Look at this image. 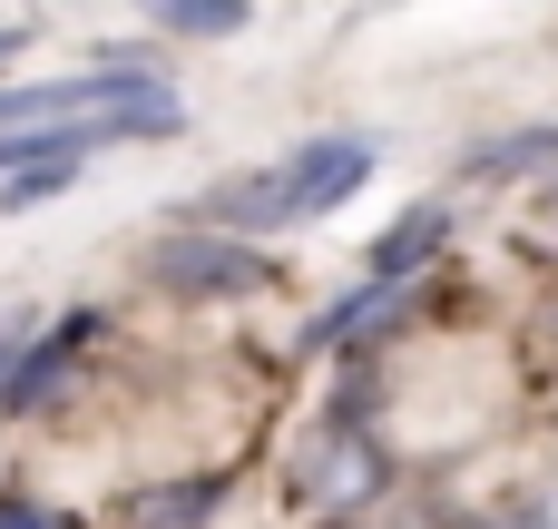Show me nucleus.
<instances>
[{"label":"nucleus","instance_id":"obj_2","mask_svg":"<svg viewBox=\"0 0 558 529\" xmlns=\"http://www.w3.org/2000/svg\"><path fill=\"white\" fill-rule=\"evenodd\" d=\"M147 275H157L167 294H255V285H275V265H265L255 245H235V236H206V226H186V236H157V245H147Z\"/></svg>","mask_w":558,"mask_h":529},{"label":"nucleus","instance_id":"obj_4","mask_svg":"<svg viewBox=\"0 0 558 529\" xmlns=\"http://www.w3.org/2000/svg\"><path fill=\"white\" fill-rule=\"evenodd\" d=\"M441 245H451V206H432V196H422V206L373 245V285H392V294H402V275H412V265H432Z\"/></svg>","mask_w":558,"mask_h":529},{"label":"nucleus","instance_id":"obj_10","mask_svg":"<svg viewBox=\"0 0 558 529\" xmlns=\"http://www.w3.org/2000/svg\"><path fill=\"white\" fill-rule=\"evenodd\" d=\"M10 49H29V29H20V20H0V59H10Z\"/></svg>","mask_w":558,"mask_h":529},{"label":"nucleus","instance_id":"obj_8","mask_svg":"<svg viewBox=\"0 0 558 529\" xmlns=\"http://www.w3.org/2000/svg\"><path fill=\"white\" fill-rule=\"evenodd\" d=\"M539 157H558V128H530V137H490V147H471V167H481V177H500V167H539Z\"/></svg>","mask_w":558,"mask_h":529},{"label":"nucleus","instance_id":"obj_9","mask_svg":"<svg viewBox=\"0 0 558 529\" xmlns=\"http://www.w3.org/2000/svg\"><path fill=\"white\" fill-rule=\"evenodd\" d=\"M0 529H59V520H49L39 501H0Z\"/></svg>","mask_w":558,"mask_h":529},{"label":"nucleus","instance_id":"obj_11","mask_svg":"<svg viewBox=\"0 0 558 529\" xmlns=\"http://www.w3.org/2000/svg\"><path fill=\"white\" fill-rule=\"evenodd\" d=\"M10 363H20V344H10V334H0V383H10Z\"/></svg>","mask_w":558,"mask_h":529},{"label":"nucleus","instance_id":"obj_1","mask_svg":"<svg viewBox=\"0 0 558 529\" xmlns=\"http://www.w3.org/2000/svg\"><path fill=\"white\" fill-rule=\"evenodd\" d=\"M275 177V206H284V226H304V216H333L363 177H373V137H304L294 157H275L265 167Z\"/></svg>","mask_w":558,"mask_h":529},{"label":"nucleus","instance_id":"obj_6","mask_svg":"<svg viewBox=\"0 0 558 529\" xmlns=\"http://www.w3.org/2000/svg\"><path fill=\"white\" fill-rule=\"evenodd\" d=\"M157 29H167V39H235V29H245V10H235V0H167V10H157Z\"/></svg>","mask_w":558,"mask_h":529},{"label":"nucleus","instance_id":"obj_7","mask_svg":"<svg viewBox=\"0 0 558 529\" xmlns=\"http://www.w3.org/2000/svg\"><path fill=\"white\" fill-rule=\"evenodd\" d=\"M392 314V285H363V294H343L324 324H314V344H343V334H363V324H383Z\"/></svg>","mask_w":558,"mask_h":529},{"label":"nucleus","instance_id":"obj_5","mask_svg":"<svg viewBox=\"0 0 558 529\" xmlns=\"http://www.w3.org/2000/svg\"><path fill=\"white\" fill-rule=\"evenodd\" d=\"M216 510H226V481H216V471H206V481H157V491L128 501L137 529H206Z\"/></svg>","mask_w":558,"mask_h":529},{"label":"nucleus","instance_id":"obj_3","mask_svg":"<svg viewBox=\"0 0 558 529\" xmlns=\"http://www.w3.org/2000/svg\"><path fill=\"white\" fill-rule=\"evenodd\" d=\"M88 334H98V314H69V324H59L49 344H29V353H20V373L0 383V402H10V412H39V402H49V393H59L69 373H78Z\"/></svg>","mask_w":558,"mask_h":529}]
</instances>
